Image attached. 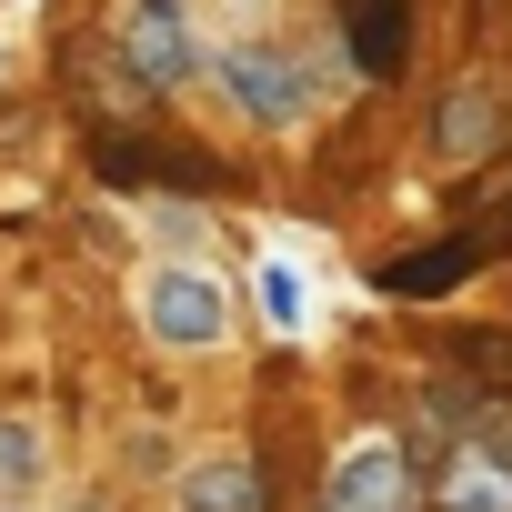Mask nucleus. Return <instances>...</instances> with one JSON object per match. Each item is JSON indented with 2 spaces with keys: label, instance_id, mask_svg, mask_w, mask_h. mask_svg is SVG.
<instances>
[{
  "label": "nucleus",
  "instance_id": "obj_1",
  "mask_svg": "<svg viewBox=\"0 0 512 512\" xmlns=\"http://www.w3.org/2000/svg\"><path fill=\"white\" fill-rule=\"evenodd\" d=\"M221 282H201V272H151L141 282V322L171 342V352H211L221 342Z\"/></svg>",
  "mask_w": 512,
  "mask_h": 512
},
{
  "label": "nucleus",
  "instance_id": "obj_2",
  "mask_svg": "<svg viewBox=\"0 0 512 512\" xmlns=\"http://www.w3.org/2000/svg\"><path fill=\"white\" fill-rule=\"evenodd\" d=\"M221 91H231L251 121H272V131L312 111V71L282 61V51H231V61H221Z\"/></svg>",
  "mask_w": 512,
  "mask_h": 512
},
{
  "label": "nucleus",
  "instance_id": "obj_3",
  "mask_svg": "<svg viewBox=\"0 0 512 512\" xmlns=\"http://www.w3.org/2000/svg\"><path fill=\"white\" fill-rule=\"evenodd\" d=\"M322 512H412V452H402V442H362V452H342Z\"/></svg>",
  "mask_w": 512,
  "mask_h": 512
},
{
  "label": "nucleus",
  "instance_id": "obj_4",
  "mask_svg": "<svg viewBox=\"0 0 512 512\" xmlns=\"http://www.w3.org/2000/svg\"><path fill=\"white\" fill-rule=\"evenodd\" d=\"M492 262V241H472V231H452V241H432V251H402V262H382L372 282L392 292V302H442L452 282H472Z\"/></svg>",
  "mask_w": 512,
  "mask_h": 512
},
{
  "label": "nucleus",
  "instance_id": "obj_5",
  "mask_svg": "<svg viewBox=\"0 0 512 512\" xmlns=\"http://www.w3.org/2000/svg\"><path fill=\"white\" fill-rule=\"evenodd\" d=\"M342 41L362 81H392L412 61V0H342Z\"/></svg>",
  "mask_w": 512,
  "mask_h": 512
},
{
  "label": "nucleus",
  "instance_id": "obj_6",
  "mask_svg": "<svg viewBox=\"0 0 512 512\" xmlns=\"http://www.w3.org/2000/svg\"><path fill=\"white\" fill-rule=\"evenodd\" d=\"M272 492H262V472H251L241 452H201L191 472H181V512H262Z\"/></svg>",
  "mask_w": 512,
  "mask_h": 512
},
{
  "label": "nucleus",
  "instance_id": "obj_7",
  "mask_svg": "<svg viewBox=\"0 0 512 512\" xmlns=\"http://www.w3.org/2000/svg\"><path fill=\"white\" fill-rule=\"evenodd\" d=\"M131 71H141L151 91L191 71V41H181V11H171V0H131Z\"/></svg>",
  "mask_w": 512,
  "mask_h": 512
},
{
  "label": "nucleus",
  "instance_id": "obj_8",
  "mask_svg": "<svg viewBox=\"0 0 512 512\" xmlns=\"http://www.w3.org/2000/svg\"><path fill=\"white\" fill-rule=\"evenodd\" d=\"M432 151H442V161H482V151H492V91H482V81L442 91V111H432Z\"/></svg>",
  "mask_w": 512,
  "mask_h": 512
},
{
  "label": "nucleus",
  "instance_id": "obj_9",
  "mask_svg": "<svg viewBox=\"0 0 512 512\" xmlns=\"http://www.w3.org/2000/svg\"><path fill=\"white\" fill-rule=\"evenodd\" d=\"M442 362H452L482 402H512V332H442Z\"/></svg>",
  "mask_w": 512,
  "mask_h": 512
},
{
  "label": "nucleus",
  "instance_id": "obj_10",
  "mask_svg": "<svg viewBox=\"0 0 512 512\" xmlns=\"http://www.w3.org/2000/svg\"><path fill=\"white\" fill-rule=\"evenodd\" d=\"M101 171H111V181H191V191L221 181L211 161H161V141H101Z\"/></svg>",
  "mask_w": 512,
  "mask_h": 512
},
{
  "label": "nucleus",
  "instance_id": "obj_11",
  "mask_svg": "<svg viewBox=\"0 0 512 512\" xmlns=\"http://www.w3.org/2000/svg\"><path fill=\"white\" fill-rule=\"evenodd\" d=\"M41 482V422L31 412H0V502H21Z\"/></svg>",
  "mask_w": 512,
  "mask_h": 512
},
{
  "label": "nucleus",
  "instance_id": "obj_12",
  "mask_svg": "<svg viewBox=\"0 0 512 512\" xmlns=\"http://www.w3.org/2000/svg\"><path fill=\"white\" fill-rule=\"evenodd\" d=\"M262 302H272V322H302V282L292 272H262Z\"/></svg>",
  "mask_w": 512,
  "mask_h": 512
},
{
  "label": "nucleus",
  "instance_id": "obj_13",
  "mask_svg": "<svg viewBox=\"0 0 512 512\" xmlns=\"http://www.w3.org/2000/svg\"><path fill=\"white\" fill-rule=\"evenodd\" d=\"M482 231H502V241H512V201H502V211H492V221H482Z\"/></svg>",
  "mask_w": 512,
  "mask_h": 512
},
{
  "label": "nucleus",
  "instance_id": "obj_14",
  "mask_svg": "<svg viewBox=\"0 0 512 512\" xmlns=\"http://www.w3.org/2000/svg\"><path fill=\"white\" fill-rule=\"evenodd\" d=\"M0 512H11V502H0Z\"/></svg>",
  "mask_w": 512,
  "mask_h": 512
}]
</instances>
